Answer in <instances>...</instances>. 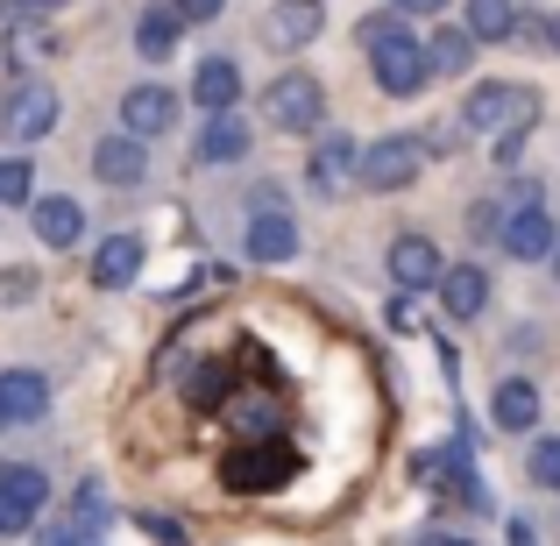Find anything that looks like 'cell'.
<instances>
[{"mask_svg":"<svg viewBox=\"0 0 560 546\" xmlns=\"http://www.w3.org/2000/svg\"><path fill=\"white\" fill-rule=\"evenodd\" d=\"M362 43H370L376 85H383L390 100H411L425 79H433V65H425V43H411L397 22H362Z\"/></svg>","mask_w":560,"mask_h":546,"instance_id":"cell-1","label":"cell"},{"mask_svg":"<svg viewBox=\"0 0 560 546\" xmlns=\"http://www.w3.org/2000/svg\"><path fill=\"white\" fill-rule=\"evenodd\" d=\"M462 121L476 128V136H525V121H539V93L533 85H476L462 107Z\"/></svg>","mask_w":560,"mask_h":546,"instance_id":"cell-2","label":"cell"},{"mask_svg":"<svg viewBox=\"0 0 560 546\" xmlns=\"http://www.w3.org/2000/svg\"><path fill=\"white\" fill-rule=\"evenodd\" d=\"M262 121L284 128V136H313V128L327 121V93H319L313 71H284V79H270V93H262Z\"/></svg>","mask_w":560,"mask_h":546,"instance_id":"cell-3","label":"cell"},{"mask_svg":"<svg viewBox=\"0 0 560 546\" xmlns=\"http://www.w3.org/2000/svg\"><path fill=\"white\" fill-rule=\"evenodd\" d=\"M291 476H299V448H291V440H248V448H234L228 468H220L228 490H284Z\"/></svg>","mask_w":560,"mask_h":546,"instance_id":"cell-4","label":"cell"},{"mask_svg":"<svg viewBox=\"0 0 560 546\" xmlns=\"http://www.w3.org/2000/svg\"><path fill=\"white\" fill-rule=\"evenodd\" d=\"M425 142L419 136H383L370 156H362V185L370 191H405V185H419L425 178Z\"/></svg>","mask_w":560,"mask_h":546,"instance_id":"cell-5","label":"cell"},{"mask_svg":"<svg viewBox=\"0 0 560 546\" xmlns=\"http://www.w3.org/2000/svg\"><path fill=\"white\" fill-rule=\"evenodd\" d=\"M43 497H50V483H43V468L14 462L8 476H0V533H28V525L43 519Z\"/></svg>","mask_w":560,"mask_h":546,"instance_id":"cell-6","label":"cell"},{"mask_svg":"<svg viewBox=\"0 0 560 546\" xmlns=\"http://www.w3.org/2000/svg\"><path fill=\"white\" fill-rule=\"evenodd\" d=\"M171 121H178V93H164V85H136V93L121 100V128H128L136 142L164 136Z\"/></svg>","mask_w":560,"mask_h":546,"instance_id":"cell-7","label":"cell"},{"mask_svg":"<svg viewBox=\"0 0 560 546\" xmlns=\"http://www.w3.org/2000/svg\"><path fill=\"white\" fill-rule=\"evenodd\" d=\"M93 171L107 185H142V178H150V156H142V142L121 128V136H100L93 142Z\"/></svg>","mask_w":560,"mask_h":546,"instance_id":"cell-8","label":"cell"},{"mask_svg":"<svg viewBox=\"0 0 560 546\" xmlns=\"http://www.w3.org/2000/svg\"><path fill=\"white\" fill-rule=\"evenodd\" d=\"M390 277L405 291H433L440 284V248L425 242V234H397L390 242Z\"/></svg>","mask_w":560,"mask_h":546,"instance_id":"cell-9","label":"cell"},{"mask_svg":"<svg viewBox=\"0 0 560 546\" xmlns=\"http://www.w3.org/2000/svg\"><path fill=\"white\" fill-rule=\"evenodd\" d=\"M142 234H107L100 242V256H93V284L100 291H121V284H136V270H142Z\"/></svg>","mask_w":560,"mask_h":546,"instance_id":"cell-10","label":"cell"},{"mask_svg":"<svg viewBox=\"0 0 560 546\" xmlns=\"http://www.w3.org/2000/svg\"><path fill=\"white\" fill-rule=\"evenodd\" d=\"M50 128H57V93L50 85H22V93L8 100V136L36 142V136H50Z\"/></svg>","mask_w":560,"mask_h":546,"instance_id":"cell-11","label":"cell"},{"mask_svg":"<svg viewBox=\"0 0 560 546\" xmlns=\"http://www.w3.org/2000/svg\"><path fill=\"white\" fill-rule=\"evenodd\" d=\"M43 405H50V383H43L36 369H8V376H0V419L8 426L43 419Z\"/></svg>","mask_w":560,"mask_h":546,"instance_id":"cell-12","label":"cell"},{"mask_svg":"<svg viewBox=\"0 0 560 546\" xmlns=\"http://www.w3.org/2000/svg\"><path fill=\"white\" fill-rule=\"evenodd\" d=\"M248 256L256 263H291L299 256V228H291L277 206H256V220H248Z\"/></svg>","mask_w":560,"mask_h":546,"instance_id":"cell-13","label":"cell"},{"mask_svg":"<svg viewBox=\"0 0 560 546\" xmlns=\"http://www.w3.org/2000/svg\"><path fill=\"white\" fill-rule=\"evenodd\" d=\"M191 100H199L206 114H228L234 100H242V71H234V57H206V65L191 71Z\"/></svg>","mask_w":560,"mask_h":546,"instance_id":"cell-14","label":"cell"},{"mask_svg":"<svg viewBox=\"0 0 560 546\" xmlns=\"http://www.w3.org/2000/svg\"><path fill=\"white\" fill-rule=\"evenodd\" d=\"M319 28H327V8H319V0H277L270 8V43H284V50L313 43Z\"/></svg>","mask_w":560,"mask_h":546,"instance_id":"cell-15","label":"cell"},{"mask_svg":"<svg viewBox=\"0 0 560 546\" xmlns=\"http://www.w3.org/2000/svg\"><path fill=\"white\" fill-rule=\"evenodd\" d=\"M553 242H560V234H553V220L539 213V206H525V213H511V220H504V248H511L518 263L553 256Z\"/></svg>","mask_w":560,"mask_h":546,"instance_id":"cell-16","label":"cell"},{"mask_svg":"<svg viewBox=\"0 0 560 546\" xmlns=\"http://www.w3.org/2000/svg\"><path fill=\"white\" fill-rule=\"evenodd\" d=\"M348 185H355V150H348V136H327L313 150V191L319 199H341Z\"/></svg>","mask_w":560,"mask_h":546,"instance_id":"cell-17","label":"cell"},{"mask_svg":"<svg viewBox=\"0 0 560 546\" xmlns=\"http://www.w3.org/2000/svg\"><path fill=\"white\" fill-rule=\"evenodd\" d=\"M28 220H36V234H43V248H71L85 234V213L71 199H28Z\"/></svg>","mask_w":560,"mask_h":546,"instance_id":"cell-18","label":"cell"},{"mask_svg":"<svg viewBox=\"0 0 560 546\" xmlns=\"http://www.w3.org/2000/svg\"><path fill=\"white\" fill-rule=\"evenodd\" d=\"M433 291H440V305H447L454 320H476V313H482V299H490V277L462 263V270H440V284H433Z\"/></svg>","mask_w":560,"mask_h":546,"instance_id":"cell-19","label":"cell"},{"mask_svg":"<svg viewBox=\"0 0 560 546\" xmlns=\"http://www.w3.org/2000/svg\"><path fill=\"white\" fill-rule=\"evenodd\" d=\"M490 411H497V426H504V433H525V426L539 419V391L533 383H497V397H490Z\"/></svg>","mask_w":560,"mask_h":546,"instance_id":"cell-20","label":"cell"},{"mask_svg":"<svg viewBox=\"0 0 560 546\" xmlns=\"http://www.w3.org/2000/svg\"><path fill=\"white\" fill-rule=\"evenodd\" d=\"M468 36H482V43L518 36V0H468Z\"/></svg>","mask_w":560,"mask_h":546,"instance_id":"cell-21","label":"cell"},{"mask_svg":"<svg viewBox=\"0 0 560 546\" xmlns=\"http://www.w3.org/2000/svg\"><path fill=\"white\" fill-rule=\"evenodd\" d=\"M242 150H248V128L228 121V114H213V121L199 128V156H206V164H234Z\"/></svg>","mask_w":560,"mask_h":546,"instance_id":"cell-22","label":"cell"},{"mask_svg":"<svg viewBox=\"0 0 560 546\" xmlns=\"http://www.w3.org/2000/svg\"><path fill=\"white\" fill-rule=\"evenodd\" d=\"M468 50H476V36H468V28H440V36L425 43V65H433L440 79H462V71H468Z\"/></svg>","mask_w":560,"mask_h":546,"instance_id":"cell-23","label":"cell"},{"mask_svg":"<svg viewBox=\"0 0 560 546\" xmlns=\"http://www.w3.org/2000/svg\"><path fill=\"white\" fill-rule=\"evenodd\" d=\"M178 8H150V14H142V22H136V43H142V57H171V43H178Z\"/></svg>","mask_w":560,"mask_h":546,"instance_id":"cell-24","label":"cell"},{"mask_svg":"<svg viewBox=\"0 0 560 546\" xmlns=\"http://www.w3.org/2000/svg\"><path fill=\"white\" fill-rule=\"evenodd\" d=\"M36 546H100V519H57V525H43L36 533Z\"/></svg>","mask_w":560,"mask_h":546,"instance_id":"cell-25","label":"cell"},{"mask_svg":"<svg viewBox=\"0 0 560 546\" xmlns=\"http://www.w3.org/2000/svg\"><path fill=\"white\" fill-rule=\"evenodd\" d=\"M36 199V171L22 164V156H8V164H0V206H28Z\"/></svg>","mask_w":560,"mask_h":546,"instance_id":"cell-26","label":"cell"},{"mask_svg":"<svg viewBox=\"0 0 560 546\" xmlns=\"http://www.w3.org/2000/svg\"><path fill=\"white\" fill-rule=\"evenodd\" d=\"M525 468H533L539 490H560V440H539V448L525 454Z\"/></svg>","mask_w":560,"mask_h":546,"instance_id":"cell-27","label":"cell"},{"mask_svg":"<svg viewBox=\"0 0 560 546\" xmlns=\"http://www.w3.org/2000/svg\"><path fill=\"white\" fill-rule=\"evenodd\" d=\"M171 8H178V22H213L228 0H171Z\"/></svg>","mask_w":560,"mask_h":546,"instance_id":"cell-28","label":"cell"},{"mask_svg":"<svg viewBox=\"0 0 560 546\" xmlns=\"http://www.w3.org/2000/svg\"><path fill=\"white\" fill-rule=\"evenodd\" d=\"M397 8H405V14H440L447 0H397Z\"/></svg>","mask_w":560,"mask_h":546,"instance_id":"cell-29","label":"cell"},{"mask_svg":"<svg viewBox=\"0 0 560 546\" xmlns=\"http://www.w3.org/2000/svg\"><path fill=\"white\" fill-rule=\"evenodd\" d=\"M511 546H539V539H533V525H525V519H511Z\"/></svg>","mask_w":560,"mask_h":546,"instance_id":"cell-30","label":"cell"},{"mask_svg":"<svg viewBox=\"0 0 560 546\" xmlns=\"http://www.w3.org/2000/svg\"><path fill=\"white\" fill-rule=\"evenodd\" d=\"M425 546H468V539H425Z\"/></svg>","mask_w":560,"mask_h":546,"instance_id":"cell-31","label":"cell"},{"mask_svg":"<svg viewBox=\"0 0 560 546\" xmlns=\"http://www.w3.org/2000/svg\"><path fill=\"white\" fill-rule=\"evenodd\" d=\"M547 43H560V14H553V28H547Z\"/></svg>","mask_w":560,"mask_h":546,"instance_id":"cell-32","label":"cell"},{"mask_svg":"<svg viewBox=\"0 0 560 546\" xmlns=\"http://www.w3.org/2000/svg\"><path fill=\"white\" fill-rule=\"evenodd\" d=\"M36 8H65V0H36Z\"/></svg>","mask_w":560,"mask_h":546,"instance_id":"cell-33","label":"cell"},{"mask_svg":"<svg viewBox=\"0 0 560 546\" xmlns=\"http://www.w3.org/2000/svg\"><path fill=\"white\" fill-rule=\"evenodd\" d=\"M553 270H560V242H553Z\"/></svg>","mask_w":560,"mask_h":546,"instance_id":"cell-34","label":"cell"},{"mask_svg":"<svg viewBox=\"0 0 560 546\" xmlns=\"http://www.w3.org/2000/svg\"><path fill=\"white\" fill-rule=\"evenodd\" d=\"M28 8H36V0H28Z\"/></svg>","mask_w":560,"mask_h":546,"instance_id":"cell-35","label":"cell"},{"mask_svg":"<svg viewBox=\"0 0 560 546\" xmlns=\"http://www.w3.org/2000/svg\"><path fill=\"white\" fill-rule=\"evenodd\" d=\"M0 426H8V419H0Z\"/></svg>","mask_w":560,"mask_h":546,"instance_id":"cell-36","label":"cell"}]
</instances>
